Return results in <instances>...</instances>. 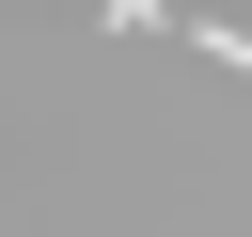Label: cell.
<instances>
[{"instance_id":"cell-1","label":"cell","mask_w":252,"mask_h":237,"mask_svg":"<svg viewBox=\"0 0 252 237\" xmlns=\"http://www.w3.org/2000/svg\"><path fill=\"white\" fill-rule=\"evenodd\" d=\"M205 63H236V79H252V32H220V16H205Z\"/></svg>"}]
</instances>
